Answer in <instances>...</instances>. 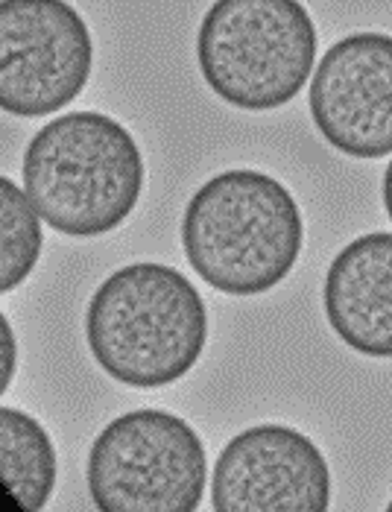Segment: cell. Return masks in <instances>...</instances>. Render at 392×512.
Here are the masks:
<instances>
[{
	"instance_id": "4fadbf2b",
	"label": "cell",
	"mask_w": 392,
	"mask_h": 512,
	"mask_svg": "<svg viewBox=\"0 0 392 512\" xmlns=\"http://www.w3.org/2000/svg\"><path fill=\"white\" fill-rule=\"evenodd\" d=\"M384 208L392 220V161L387 164V173H384Z\"/></svg>"
},
{
	"instance_id": "8fae6325",
	"label": "cell",
	"mask_w": 392,
	"mask_h": 512,
	"mask_svg": "<svg viewBox=\"0 0 392 512\" xmlns=\"http://www.w3.org/2000/svg\"><path fill=\"white\" fill-rule=\"evenodd\" d=\"M41 214L24 188L0 179V290L12 293L33 276L41 258Z\"/></svg>"
},
{
	"instance_id": "9c48e42d",
	"label": "cell",
	"mask_w": 392,
	"mask_h": 512,
	"mask_svg": "<svg viewBox=\"0 0 392 512\" xmlns=\"http://www.w3.org/2000/svg\"><path fill=\"white\" fill-rule=\"evenodd\" d=\"M331 331L363 357H392V232L354 237L322 287Z\"/></svg>"
},
{
	"instance_id": "3957f363",
	"label": "cell",
	"mask_w": 392,
	"mask_h": 512,
	"mask_svg": "<svg viewBox=\"0 0 392 512\" xmlns=\"http://www.w3.org/2000/svg\"><path fill=\"white\" fill-rule=\"evenodd\" d=\"M21 170L41 220L68 237L115 232L147 182L132 132L103 112H71L44 123L24 150Z\"/></svg>"
},
{
	"instance_id": "52a82bcc",
	"label": "cell",
	"mask_w": 392,
	"mask_h": 512,
	"mask_svg": "<svg viewBox=\"0 0 392 512\" xmlns=\"http://www.w3.org/2000/svg\"><path fill=\"white\" fill-rule=\"evenodd\" d=\"M217 512H325L331 469L314 439L290 425H252L226 442L214 463Z\"/></svg>"
},
{
	"instance_id": "30bf717a",
	"label": "cell",
	"mask_w": 392,
	"mask_h": 512,
	"mask_svg": "<svg viewBox=\"0 0 392 512\" xmlns=\"http://www.w3.org/2000/svg\"><path fill=\"white\" fill-rule=\"evenodd\" d=\"M3 489L21 510H44L56 489V445L36 416L3 407L0 413Z\"/></svg>"
},
{
	"instance_id": "6da1fadb",
	"label": "cell",
	"mask_w": 392,
	"mask_h": 512,
	"mask_svg": "<svg viewBox=\"0 0 392 512\" xmlns=\"http://www.w3.org/2000/svg\"><path fill=\"white\" fill-rule=\"evenodd\" d=\"M85 340L100 369L123 387H170L205 352L208 308L176 267L135 261L94 290L85 311Z\"/></svg>"
},
{
	"instance_id": "7a4b0ae2",
	"label": "cell",
	"mask_w": 392,
	"mask_h": 512,
	"mask_svg": "<svg viewBox=\"0 0 392 512\" xmlns=\"http://www.w3.org/2000/svg\"><path fill=\"white\" fill-rule=\"evenodd\" d=\"M305 220L270 173L232 167L211 176L182 214V249L194 273L226 296H261L293 273Z\"/></svg>"
},
{
	"instance_id": "7c38bea8",
	"label": "cell",
	"mask_w": 392,
	"mask_h": 512,
	"mask_svg": "<svg viewBox=\"0 0 392 512\" xmlns=\"http://www.w3.org/2000/svg\"><path fill=\"white\" fill-rule=\"evenodd\" d=\"M15 363H18V349H15V331L9 316H0V393L9 390L12 375H15Z\"/></svg>"
},
{
	"instance_id": "8992f818",
	"label": "cell",
	"mask_w": 392,
	"mask_h": 512,
	"mask_svg": "<svg viewBox=\"0 0 392 512\" xmlns=\"http://www.w3.org/2000/svg\"><path fill=\"white\" fill-rule=\"evenodd\" d=\"M94 68V39L68 0L0 3V106L47 118L74 103Z\"/></svg>"
},
{
	"instance_id": "277c9868",
	"label": "cell",
	"mask_w": 392,
	"mask_h": 512,
	"mask_svg": "<svg viewBox=\"0 0 392 512\" xmlns=\"http://www.w3.org/2000/svg\"><path fill=\"white\" fill-rule=\"evenodd\" d=\"M196 62L223 103L273 112L314 74V18L299 0H214L199 24Z\"/></svg>"
},
{
	"instance_id": "ba28073f",
	"label": "cell",
	"mask_w": 392,
	"mask_h": 512,
	"mask_svg": "<svg viewBox=\"0 0 392 512\" xmlns=\"http://www.w3.org/2000/svg\"><path fill=\"white\" fill-rule=\"evenodd\" d=\"M311 118L343 156H390L392 36L352 33L328 47L311 79Z\"/></svg>"
},
{
	"instance_id": "5bb4252c",
	"label": "cell",
	"mask_w": 392,
	"mask_h": 512,
	"mask_svg": "<svg viewBox=\"0 0 392 512\" xmlns=\"http://www.w3.org/2000/svg\"><path fill=\"white\" fill-rule=\"evenodd\" d=\"M390 510H392V501H390Z\"/></svg>"
},
{
	"instance_id": "5b68a950",
	"label": "cell",
	"mask_w": 392,
	"mask_h": 512,
	"mask_svg": "<svg viewBox=\"0 0 392 512\" xmlns=\"http://www.w3.org/2000/svg\"><path fill=\"white\" fill-rule=\"evenodd\" d=\"M205 483L202 439L167 410L123 413L88 451V492L103 512H194Z\"/></svg>"
}]
</instances>
